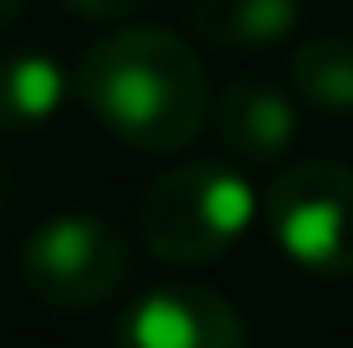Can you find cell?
I'll list each match as a JSON object with an SVG mask.
<instances>
[{"instance_id": "cell-9", "label": "cell", "mask_w": 353, "mask_h": 348, "mask_svg": "<svg viewBox=\"0 0 353 348\" xmlns=\"http://www.w3.org/2000/svg\"><path fill=\"white\" fill-rule=\"evenodd\" d=\"M292 92L318 113H353V36H318L292 52Z\"/></svg>"}, {"instance_id": "cell-6", "label": "cell", "mask_w": 353, "mask_h": 348, "mask_svg": "<svg viewBox=\"0 0 353 348\" xmlns=\"http://www.w3.org/2000/svg\"><path fill=\"white\" fill-rule=\"evenodd\" d=\"M215 134L236 159L276 164L297 139V92L272 77H236L215 103Z\"/></svg>"}, {"instance_id": "cell-8", "label": "cell", "mask_w": 353, "mask_h": 348, "mask_svg": "<svg viewBox=\"0 0 353 348\" xmlns=\"http://www.w3.org/2000/svg\"><path fill=\"white\" fill-rule=\"evenodd\" d=\"M72 77L46 52H6L0 57V134H36L62 113Z\"/></svg>"}, {"instance_id": "cell-12", "label": "cell", "mask_w": 353, "mask_h": 348, "mask_svg": "<svg viewBox=\"0 0 353 348\" xmlns=\"http://www.w3.org/2000/svg\"><path fill=\"white\" fill-rule=\"evenodd\" d=\"M10 200V179H6V164H0V205Z\"/></svg>"}, {"instance_id": "cell-5", "label": "cell", "mask_w": 353, "mask_h": 348, "mask_svg": "<svg viewBox=\"0 0 353 348\" xmlns=\"http://www.w3.org/2000/svg\"><path fill=\"white\" fill-rule=\"evenodd\" d=\"M113 348H246V323L215 287H154L118 318Z\"/></svg>"}, {"instance_id": "cell-3", "label": "cell", "mask_w": 353, "mask_h": 348, "mask_svg": "<svg viewBox=\"0 0 353 348\" xmlns=\"http://www.w3.org/2000/svg\"><path fill=\"white\" fill-rule=\"evenodd\" d=\"M266 231L287 261L318 277H353V170L333 159L292 164L261 200Z\"/></svg>"}, {"instance_id": "cell-2", "label": "cell", "mask_w": 353, "mask_h": 348, "mask_svg": "<svg viewBox=\"0 0 353 348\" xmlns=\"http://www.w3.org/2000/svg\"><path fill=\"white\" fill-rule=\"evenodd\" d=\"M261 215L256 190L221 159H185L164 170L139 200V236L164 261L225 256Z\"/></svg>"}, {"instance_id": "cell-10", "label": "cell", "mask_w": 353, "mask_h": 348, "mask_svg": "<svg viewBox=\"0 0 353 348\" xmlns=\"http://www.w3.org/2000/svg\"><path fill=\"white\" fill-rule=\"evenodd\" d=\"M77 16L88 21H123V16H139V10H149L154 0H67Z\"/></svg>"}, {"instance_id": "cell-11", "label": "cell", "mask_w": 353, "mask_h": 348, "mask_svg": "<svg viewBox=\"0 0 353 348\" xmlns=\"http://www.w3.org/2000/svg\"><path fill=\"white\" fill-rule=\"evenodd\" d=\"M21 6H26V0H0V31H6V26H10V21H16V16H21Z\"/></svg>"}, {"instance_id": "cell-1", "label": "cell", "mask_w": 353, "mask_h": 348, "mask_svg": "<svg viewBox=\"0 0 353 348\" xmlns=\"http://www.w3.org/2000/svg\"><path fill=\"white\" fill-rule=\"evenodd\" d=\"M72 92L139 154H179L210 118L200 52L169 26H118L77 57Z\"/></svg>"}, {"instance_id": "cell-4", "label": "cell", "mask_w": 353, "mask_h": 348, "mask_svg": "<svg viewBox=\"0 0 353 348\" xmlns=\"http://www.w3.org/2000/svg\"><path fill=\"white\" fill-rule=\"evenodd\" d=\"M21 277L46 307H97L128 282V241L92 210L46 215L21 246Z\"/></svg>"}, {"instance_id": "cell-7", "label": "cell", "mask_w": 353, "mask_h": 348, "mask_svg": "<svg viewBox=\"0 0 353 348\" xmlns=\"http://www.w3.org/2000/svg\"><path fill=\"white\" fill-rule=\"evenodd\" d=\"M302 21V0H194L190 26L221 52H266L282 46Z\"/></svg>"}]
</instances>
